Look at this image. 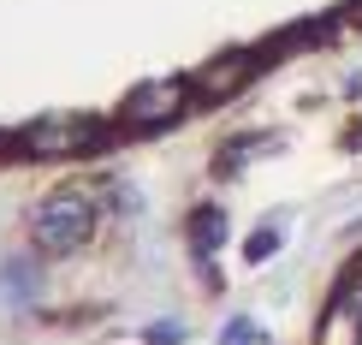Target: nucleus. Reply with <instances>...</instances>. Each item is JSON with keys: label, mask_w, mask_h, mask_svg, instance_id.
<instances>
[{"label": "nucleus", "mask_w": 362, "mask_h": 345, "mask_svg": "<svg viewBox=\"0 0 362 345\" xmlns=\"http://www.w3.org/2000/svg\"><path fill=\"white\" fill-rule=\"evenodd\" d=\"M95 137V125H83V119H48V125L30 131V149L36 155H71V149H83Z\"/></svg>", "instance_id": "7ed1b4c3"}, {"label": "nucleus", "mask_w": 362, "mask_h": 345, "mask_svg": "<svg viewBox=\"0 0 362 345\" xmlns=\"http://www.w3.org/2000/svg\"><path fill=\"white\" fill-rule=\"evenodd\" d=\"M83 232H89V203H83V197H54V203L36 215V238H42L48 250H71Z\"/></svg>", "instance_id": "f257e3e1"}, {"label": "nucleus", "mask_w": 362, "mask_h": 345, "mask_svg": "<svg viewBox=\"0 0 362 345\" xmlns=\"http://www.w3.org/2000/svg\"><path fill=\"white\" fill-rule=\"evenodd\" d=\"M178 108H185V84H155V89H137V96H131L125 119L131 125H160V119H173Z\"/></svg>", "instance_id": "f03ea898"}, {"label": "nucleus", "mask_w": 362, "mask_h": 345, "mask_svg": "<svg viewBox=\"0 0 362 345\" xmlns=\"http://www.w3.org/2000/svg\"><path fill=\"white\" fill-rule=\"evenodd\" d=\"M226 345H255V327H250V322H238V327H226Z\"/></svg>", "instance_id": "20e7f679"}]
</instances>
